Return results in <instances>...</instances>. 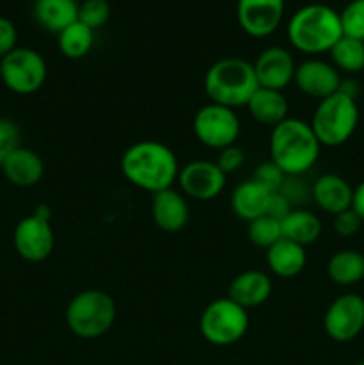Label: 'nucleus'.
<instances>
[{
  "instance_id": "f257e3e1",
  "label": "nucleus",
  "mask_w": 364,
  "mask_h": 365,
  "mask_svg": "<svg viewBox=\"0 0 364 365\" xmlns=\"http://www.w3.org/2000/svg\"><path fill=\"white\" fill-rule=\"evenodd\" d=\"M120 170L125 180L134 187L156 195L173 187L181 166L170 146L153 139H143L125 150Z\"/></svg>"
},
{
  "instance_id": "f03ea898",
  "label": "nucleus",
  "mask_w": 364,
  "mask_h": 365,
  "mask_svg": "<svg viewBox=\"0 0 364 365\" xmlns=\"http://www.w3.org/2000/svg\"><path fill=\"white\" fill-rule=\"evenodd\" d=\"M321 145L307 121L288 118L270 134V160L285 177H303L320 159Z\"/></svg>"
},
{
  "instance_id": "7ed1b4c3",
  "label": "nucleus",
  "mask_w": 364,
  "mask_h": 365,
  "mask_svg": "<svg viewBox=\"0 0 364 365\" xmlns=\"http://www.w3.org/2000/svg\"><path fill=\"white\" fill-rule=\"evenodd\" d=\"M343 38L339 13L327 4H305L288 21V39L293 48L307 56L330 52Z\"/></svg>"
},
{
  "instance_id": "20e7f679",
  "label": "nucleus",
  "mask_w": 364,
  "mask_h": 365,
  "mask_svg": "<svg viewBox=\"0 0 364 365\" xmlns=\"http://www.w3.org/2000/svg\"><path fill=\"white\" fill-rule=\"evenodd\" d=\"M257 88L253 64L241 57H223L211 64L203 75V91L209 102L234 110L246 107Z\"/></svg>"
},
{
  "instance_id": "39448f33",
  "label": "nucleus",
  "mask_w": 364,
  "mask_h": 365,
  "mask_svg": "<svg viewBox=\"0 0 364 365\" xmlns=\"http://www.w3.org/2000/svg\"><path fill=\"white\" fill-rule=\"evenodd\" d=\"M66 327L75 337L93 341L113 328L116 321V303L113 296L100 289H86L70 299L64 312Z\"/></svg>"
},
{
  "instance_id": "423d86ee",
  "label": "nucleus",
  "mask_w": 364,
  "mask_h": 365,
  "mask_svg": "<svg viewBox=\"0 0 364 365\" xmlns=\"http://www.w3.org/2000/svg\"><path fill=\"white\" fill-rule=\"evenodd\" d=\"M359 116L357 100L338 91L318 102L309 125L321 146L338 148L355 134Z\"/></svg>"
},
{
  "instance_id": "0eeeda50",
  "label": "nucleus",
  "mask_w": 364,
  "mask_h": 365,
  "mask_svg": "<svg viewBox=\"0 0 364 365\" xmlns=\"http://www.w3.org/2000/svg\"><path fill=\"white\" fill-rule=\"evenodd\" d=\"M250 327L248 310L231 298H218L203 309L200 316V334L218 348L234 346L246 335Z\"/></svg>"
},
{
  "instance_id": "6e6552de",
  "label": "nucleus",
  "mask_w": 364,
  "mask_h": 365,
  "mask_svg": "<svg viewBox=\"0 0 364 365\" xmlns=\"http://www.w3.org/2000/svg\"><path fill=\"white\" fill-rule=\"evenodd\" d=\"M0 78L9 91L32 95L46 81V63L39 52L27 46H16L0 59Z\"/></svg>"
},
{
  "instance_id": "1a4fd4ad",
  "label": "nucleus",
  "mask_w": 364,
  "mask_h": 365,
  "mask_svg": "<svg viewBox=\"0 0 364 365\" xmlns=\"http://www.w3.org/2000/svg\"><path fill=\"white\" fill-rule=\"evenodd\" d=\"M193 132L203 146L220 152L238 143L241 121L234 109L209 102L196 110L193 118Z\"/></svg>"
},
{
  "instance_id": "9d476101",
  "label": "nucleus",
  "mask_w": 364,
  "mask_h": 365,
  "mask_svg": "<svg viewBox=\"0 0 364 365\" xmlns=\"http://www.w3.org/2000/svg\"><path fill=\"white\" fill-rule=\"evenodd\" d=\"M50 216L52 214L49 207L39 205L31 216L24 217L14 228V250L27 262H43L52 255L56 235H54Z\"/></svg>"
},
{
  "instance_id": "9b49d317",
  "label": "nucleus",
  "mask_w": 364,
  "mask_h": 365,
  "mask_svg": "<svg viewBox=\"0 0 364 365\" xmlns=\"http://www.w3.org/2000/svg\"><path fill=\"white\" fill-rule=\"evenodd\" d=\"M323 330L334 342L345 344L364 330V298L357 292H345L327 307Z\"/></svg>"
},
{
  "instance_id": "f8f14e48",
  "label": "nucleus",
  "mask_w": 364,
  "mask_h": 365,
  "mask_svg": "<svg viewBox=\"0 0 364 365\" xmlns=\"http://www.w3.org/2000/svg\"><path fill=\"white\" fill-rule=\"evenodd\" d=\"M178 191L196 202H211L223 192L227 175L213 160H191L181 168Z\"/></svg>"
},
{
  "instance_id": "ddd939ff",
  "label": "nucleus",
  "mask_w": 364,
  "mask_h": 365,
  "mask_svg": "<svg viewBox=\"0 0 364 365\" xmlns=\"http://www.w3.org/2000/svg\"><path fill=\"white\" fill-rule=\"evenodd\" d=\"M285 0H238L239 27L252 38L273 34L284 18Z\"/></svg>"
},
{
  "instance_id": "4468645a",
  "label": "nucleus",
  "mask_w": 364,
  "mask_h": 365,
  "mask_svg": "<svg viewBox=\"0 0 364 365\" xmlns=\"http://www.w3.org/2000/svg\"><path fill=\"white\" fill-rule=\"evenodd\" d=\"M341 81V73H339V70L334 64L327 63L323 59H318V57H310V59H305L300 64H296L293 84H296V88L303 95L316 98L320 102V100L338 93Z\"/></svg>"
},
{
  "instance_id": "2eb2a0df",
  "label": "nucleus",
  "mask_w": 364,
  "mask_h": 365,
  "mask_svg": "<svg viewBox=\"0 0 364 365\" xmlns=\"http://www.w3.org/2000/svg\"><path fill=\"white\" fill-rule=\"evenodd\" d=\"M253 71L259 88L284 91L295 78V57L282 46H268L257 56Z\"/></svg>"
},
{
  "instance_id": "dca6fc26",
  "label": "nucleus",
  "mask_w": 364,
  "mask_h": 365,
  "mask_svg": "<svg viewBox=\"0 0 364 365\" xmlns=\"http://www.w3.org/2000/svg\"><path fill=\"white\" fill-rule=\"evenodd\" d=\"M150 212L159 230L166 234H177L184 230L189 221L188 198L178 189H164L152 195Z\"/></svg>"
},
{
  "instance_id": "f3484780",
  "label": "nucleus",
  "mask_w": 364,
  "mask_h": 365,
  "mask_svg": "<svg viewBox=\"0 0 364 365\" xmlns=\"http://www.w3.org/2000/svg\"><path fill=\"white\" fill-rule=\"evenodd\" d=\"M310 198L318 209L335 216L343 210L352 209L353 187L341 175L325 173L310 184Z\"/></svg>"
},
{
  "instance_id": "a211bd4d",
  "label": "nucleus",
  "mask_w": 364,
  "mask_h": 365,
  "mask_svg": "<svg viewBox=\"0 0 364 365\" xmlns=\"http://www.w3.org/2000/svg\"><path fill=\"white\" fill-rule=\"evenodd\" d=\"M271 292H273V282L270 274L259 269H246L231 282L227 298L243 309L250 310L264 305L271 298Z\"/></svg>"
},
{
  "instance_id": "6ab92c4d",
  "label": "nucleus",
  "mask_w": 364,
  "mask_h": 365,
  "mask_svg": "<svg viewBox=\"0 0 364 365\" xmlns=\"http://www.w3.org/2000/svg\"><path fill=\"white\" fill-rule=\"evenodd\" d=\"M0 168L4 171V177L16 187H32L39 184L45 173V164L41 157L34 150L25 148V146L14 150Z\"/></svg>"
},
{
  "instance_id": "aec40b11",
  "label": "nucleus",
  "mask_w": 364,
  "mask_h": 365,
  "mask_svg": "<svg viewBox=\"0 0 364 365\" xmlns=\"http://www.w3.org/2000/svg\"><path fill=\"white\" fill-rule=\"evenodd\" d=\"M271 196H273V192L268 191L266 187H263L253 178H248V180H243L232 191L231 209L236 217L248 223L256 217L266 216Z\"/></svg>"
},
{
  "instance_id": "412c9836",
  "label": "nucleus",
  "mask_w": 364,
  "mask_h": 365,
  "mask_svg": "<svg viewBox=\"0 0 364 365\" xmlns=\"http://www.w3.org/2000/svg\"><path fill=\"white\" fill-rule=\"evenodd\" d=\"M246 109L257 123L271 128L289 118L288 98L284 91H275V89L257 88V91L246 103Z\"/></svg>"
},
{
  "instance_id": "4be33fe9",
  "label": "nucleus",
  "mask_w": 364,
  "mask_h": 365,
  "mask_svg": "<svg viewBox=\"0 0 364 365\" xmlns=\"http://www.w3.org/2000/svg\"><path fill=\"white\" fill-rule=\"evenodd\" d=\"M266 264L270 273L278 278H295L305 269L307 252L303 246L282 237L266 250Z\"/></svg>"
},
{
  "instance_id": "5701e85b",
  "label": "nucleus",
  "mask_w": 364,
  "mask_h": 365,
  "mask_svg": "<svg viewBox=\"0 0 364 365\" xmlns=\"http://www.w3.org/2000/svg\"><path fill=\"white\" fill-rule=\"evenodd\" d=\"M34 18L43 29L59 34L79 20V4L77 0H36Z\"/></svg>"
},
{
  "instance_id": "b1692460",
  "label": "nucleus",
  "mask_w": 364,
  "mask_h": 365,
  "mask_svg": "<svg viewBox=\"0 0 364 365\" xmlns=\"http://www.w3.org/2000/svg\"><path fill=\"white\" fill-rule=\"evenodd\" d=\"M282 227V237L289 239V241L296 242V245L307 248L309 245L320 239L321 235V221L310 210L302 209H293L284 220L280 221Z\"/></svg>"
},
{
  "instance_id": "393cba45",
  "label": "nucleus",
  "mask_w": 364,
  "mask_h": 365,
  "mask_svg": "<svg viewBox=\"0 0 364 365\" xmlns=\"http://www.w3.org/2000/svg\"><path fill=\"white\" fill-rule=\"evenodd\" d=\"M327 274L339 287H352L364 280V252L339 250L327 262Z\"/></svg>"
},
{
  "instance_id": "a878e982",
  "label": "nucleus",
  "mask_w": 364,
  "mask_h": 365,
  "mask_svg": "<svg viewBox=\"0 0 364 365\" xmlns=\"http://www.w3.org/2000/svg\"><path fill=\"white\" fill-rule=\"evenodd\" d=\"M95 43V31L82 21H74L57 34V46L66 59H82L89 53Z\"/></svg>"
},
{
  "instance_id": "bb28decb",
  "label": "nucleus",
  "mask_w": 364,
  "mask_h": 365,
  "mask_svg": "<svg viewBox=\"0 0 364 365\" xmlns=\"http://www.w3.org/2000/svg\"><path fill=\"white\" fill-rule=\"evenodd\" d=\"M330 59L339 73H360L364 70V41L343 36L330 48Z\"/></svg>"
},
{
  "instance_id": "cd10ccee",
  "label": "nucleus",
  "mask_w": 364,
  "mask_h": 365,
  "mask_svg": "<svg viewBox=\"0 0 364 365\" xmlns=\"http://www.w3.org/2000/svg\"><path fill=\"white\" fill-rule=\"evenodd\" d=\"M246 237L257 248H271L275 242L282 239V227L280 221L271 216H261L256 220L248 221L246 227Z\"/></svg>"
},
{
  "instance_id": "c85d7f7f",
  "label": "nucleus",
  "mask_w": 364,
  "mask_h": 365,
  "mask_svg": "<svg viewBox=\"0 0 364 365\" xmlns=\"http://www.w3.org/2000/svg\"><path fill=\"white\" fill-rule=\"evenodd\" d=\"M343 36L364 41V0H350L339 13Z\"/></svg>"
},
{
  "instance_id": "c756f323",
  "label": "nucleus",
  "mask_w": 364,
  "mask_h": 365,
  "mask_svg": "<svg viewBox=\"0 0 364 365\" xmlns=\"http://www.w3.org/2000/svg\"><path fill=\"white\" fill-rule=\"evenodd\" d=\"M111 18V4L107 0H84L79 4V21L91 31L103 27Z\"/></svg>"
},
{
  "instance_id": "7c9ffc66",
  "label": "nucleus",
  "mask_w": 364,
  "mask_h": 365,
  "mask_svg": "<svg viewBox=\"0 0 364 365\" xmlns=\"http://www.w3.org/2000/svg\"><path fill=\"white\" fill-rule=\"evenodd\" d=\"M21 132L14 121L0 118V166L16 148H20Z\"/></svg>"
},
{
  "instance_id": "2f4dec72",
  "label": "nucleus",
  "mask_w": 364,
  "mask_h": 365,
  "mask_svg": "<svg viewBox=\"0 0 364 365\" xmlns=\"http://www.w3.org/2000/svg\"><path fill=\"white\" fill-rule=\"evenodd\" d=\"M253 180L259 182L263 187H266L268 191L277 192L280 191L282 184L285 180V175L282 173L280 168L277 164H273L271 160H266V163H261L259 166L253 171Z\"/></svg>"
},
{
  "instance_id": "473e14b6",
  "label": "nucleus",
  "mask_w": 364,
  "mask_h": 365,
  "mask_svg": "<svg viewBox=\"0 0 364 365\" xmlns=\"http://www.w3.org/2000/svg\"><path fill=\"white\" fill-rule=\"evenodd\" d=\"M245 150L238 145H231L218 152V159L214 160V163L218 164V168H220L225 175H231L236 173V171L245 164Z\"/></svg>"
},
{
  "instance_id": "72a5a7b5",
  "label": "nucleus",
  "mask_w": 364,
  "mask_h": 365,
  "mask_svg": "<svg viewBox=\"0 0 364 365\" xmlns=\"http://www.w3.org/2000/svg\"><path fill=\"white\" fill-rule=\"evenodd\" d=\"M334 221H332V228H334L335 234L339 237H353L355 234H359V230L363 228V221L360 217L353 212V209L343 210V212L335 214Z\"/></svg>"
},
{
  "instance_id": "f704fd0d",
  "label": "nucleus",
  "mask_w": 364,
  "mask_h": 365,
  "mask_svg": "<svg viewBox=\"0 0 364 365\" xmlns=\"http://www.w3.org/2000/svg\"><path fill=\"white\" fill-rule=\"evenodd\" d=\"M278 192H282L288 198L293 209H298L305 202V198H310V187H305V184L302 182V177H285L284 184H282Z\"/></svg>"
},
{
  "instance_id": "c9c22d12",
  "label": "nucleus",
  "mask_w": 364,
  "mask_h": 365,
  "mask_svg": "<svg viewBox=\"0 0 364 365\" xmlns=\"http://www.w3.org/2000/svg\"><path fill=\"white\" fill-rule=\"evenodd\" d=\"M18 31L13 21L6 16H0V59L16 48Z\"/></svg>"
},
{
  "instance_id": "e433bc0d",
  "label": "nucleus",
  "mask_w": 364,
  "mask_h": 365,
  "mask_svg": "<svg viewBox=\"0 0 364 365\" xmlns=\"http://www.w3.org/2000/svg\"><path fill=\"white\" fill-rule=\"evenodd\" d=\"M291 210H293V205L288 202V198H285L282 192L277 191V192H273V196H271L266 216H271V217H275V220L282 221L289 212H291Z\"/></svg>"
},
{
  "instance_id": "4c0bfd02",
  "label": "nucleus",
  "mask_w": 364,
  "mask_h": 365,
  "mask_svg": "<svg viewBox=\"0 0 364 365\" xmlns=\"http://www.w3.org/2000/svg\"><path fill=\"white\" fill-rule=\"evenodd\" d=\"M352 209H353V212L360 217V221H363V225H364V180L353 187Z\"/></svg>"
},
{
  "instance_id": "58836bf2",
  "label": "nucleus",
  "mask_w": 364,
  "mask_h": 365,
  "mask_svg": "<svg viewBox=\"0 0 364 365\" xmlns=\"http://www.w3.org/2000/svg\"><path fill=\"white\" fill-rule=\"evenodd\" d=\"M353 365H364V360H359V362H355Z\"/></svg>"
}]
</instances>
